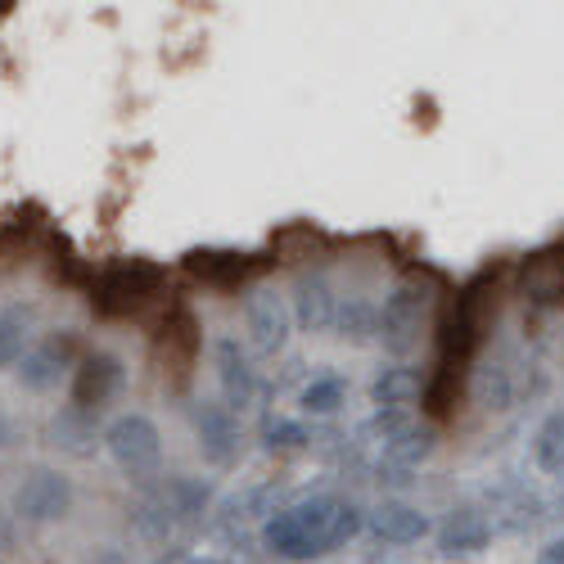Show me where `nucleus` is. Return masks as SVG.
<instances>
[{
    "mask_svg": "<svg viewBox=\"0 0 564 564\" xmlns=\"http://www.w3.org/2000/svg\"><path fill=\"white\" fill-rule=\"evenodd\" d=\"M23 339H28L23 312H6V316H0V366L23 361Z\"/></svg>",
    "mask_w": 564,
    "mask_h": 564,
    "instance_id": "obj_23",
    "label": "nucleus"
},
{
    "mask_svg": "<svg viewBox=\"0 0 564 564\" xmlns=\"http://www.w3.org/2000/svg\"><path fill=\"white\" fill-rule=\"evenodd\" d=\"M51 438H55V447H64V452H73V456H82V452H90V443H96V425L86 420V411H64V415H55V425H51Z\"/></svg>",
    "mask_w": 564,
    "mask_h": 564,
    "instance_id": "obj_18",
    "label": "nucleus"
},
{
    "mask_svg": "<svg viewBox=\"0 0 564 564\" xmlns=\"http://www.w3.org/2000/svg\"><path fill=\"white\" fill-rule=\"evenodd\" d=\"M484 542H488V524H484V514H475V510H456L452 520L443 524V551L447 555L484 551Z\"/></svg>",
    "mask_w": 564,
    "mask_h": 564,
    "instance_id": "obj_14",
    "label": "nucleus"
},
{
    "mask_svg": "<svg viewBox=\"0 0 564 564\" xmlns=\"http://www.w3.org/2000/svg\"><path fill=\"white\" fill-rule=\"evenodd\" d=\"M249 312V335H253V348L258 352H280L290 339V325H294V312H290V299L285 294H275L271 285H258L245 303Z\"/></svg>",
    "mask_w": 564,
    "mask_h": 564,
    "instance_id": "obj_6",
    "label": "nucleus"
},
{
    "mask_svg": "<svg viewBox=\"0 0 564 564\" xmlns=\"http://www.w3.org/2000/svg\"><path fill=\"white\" fill-rule=\"evenodd\" d=\"M533 460H538V469H546V475H560L564 469V411H551L542 420V430L533 438Z\"/></svg>",
    "mask_w": 564,
    "mask_h": 564,
    "instance_id": "obj_16",
    "label": "nucleus"
},
{
    "mask_svg": "<svg viewBox=\"0 0 564 564\" xmlns=\"http://www.w3.org/2000/svg\"><path fill=\"white\" fill-rule=\"evenodd\" d=\"M339 406H344V380H335V375L303 389V411H312V415H335Z\"/></svg>",
    "mask_w": 564,
    "mask_h": 564,
    "instance_id": "obj_22",
    "label": "nucleus"
},
{
    "mask_svg": "<svg viewBox=\"0 0 564 564\" xmlns=\"http://www.w3.org/2000/svg\"><path fill=\"white\" fill-rule=\"evenodd\" d=\"M118 384H122V361L109 352H90L73 375V406L96 411L118 393Z\"/></svg>",
    "mask_w": 564,
    "mask_h": 564,
    "instance_id": "obj_7",
    "label": "nucleus"
},
{
    "mask_svg": "<svg viewBox=\"0 0 564 564\" xmlns=\"http://www.w3.org/2000/svg\"><path fill=\"white\" fill-rule=\"evenodd\" d=\"M185 267H191L195 275H204V280H217V285H235L249 267H253V258H245V253H221V249H204V253H191L185 258Z\"/></svg>",
    "mask_w": 564,
    "mask_h": 564,
    "instance_id": "obj_15",
    "label": "nucleus"
},
{
    "mask_svg": "<svg viewBox=\"0 0 564 564\" xmlns=\"http://www.w3.org/2000/svg\"><path fill=\"white\" fill-rule=\"evenodd\" d=\"M420 393V375L415 370H406V366H393V370H384L380 380L370 384V398H375V406H402V402H411Z\"/></svg>",
    "mask_w": 564,
    "mask_h": 564,
    "instance_id": "obj_19",
    "label": "nucleus"
},
{
    "mask_svg": "<svg viewBox=\"0 0 564 564\" xmlns=\"http://www.w3.org/2000/svg\"><path fill=\"white\" fill-rule=\"evenodd\" d=\"M307 443V434H303V425H271V434H267V447L275 452H290V447H303Z\"/></svg>",
    "mask_w": 564,
    "mask_h": 564,
    "instance_id": "obj_24",
    "label": "nucleus"
},
{
    "mask_svg": "<svg viewBox=\"0 0 564 564\" xmlns=\"http://www.w3.org/2000/svg\"><path fill=\"white\" fill-rule=\"evenodd\" d=\"M438 447V434L430 425H406L398 430L389 443H384V465L398 469V475H406V469H420Z\"/></svg>",
    "mask_w": 564,
    "mask_h": 564,
    "instance_id": "obj_9",
    "label": "nucleus"
},
{
    "mask_svg": "<svg viewBox=\"0 0 564 564\" xmlns=\"http://www.w3.org/2000/svg\"><path fill=\"white\" fill-rule=\"evenodd\" d=\"M217 370H221V393L230 406H249L253 398V370L249 357L240 352L235 339H217Z\"/></svg>",
    "mask_w": 564,
    "mask_h": 564,
    "instance_id": "obj_12",
    "label": "nucleus"
},
{
    "mask_svg": "<svg viewBox=\"0 0 564 564\" xmlns=\"http://www.w3.org/2000/svg\"><path fill=\"white\" fill-rule=\"evenodd\" d=\"M430 290L420 285V280H402V285H393V294L384 299V312H380V339L389 352H411L420 344V335H425L430 325Z\"/></svg>",
    "mask_w": 564,
    "mask_h": 564,
    "instance_id": "obj_3",
    "label": "nucleus"
},
{
    "mask_svg": "<svg viewBox=\"0 0 564 564\" xmlns=\"http://www.w3.org/2000/svg\"><path fill=\"white\" fill-rule=\"evenodd\" d=\"M10 443V425H6V415H0V447Z\"/></svg>",
    "mask_w": 564,
    "mask_h": 564,
    "instance_id": "obj_26",
    "label": "nucleus"
},
{
    "mask_svg": "<svg viewBox=\"0 0 564 564\" xmlns=\"http://www.w3.org/2000/svg\"><path fill=\"white\" fill-rule=\"evenodd\" d=\"M339 514V501L330 497H312L303 506H290L267 520L262 529V542L285 555V560H312V555H325V538H330V524Z\"/></svg>",
    "mask_w": 564,
    "mask_h": 564,
    "instance_id": "obj_1",
    "label": "nucleus"
},
{
    "mask_svg": "<svg viewBox=\"0 0 564 564\" xmlns=\"http://www.w3.org/2000/svg\"><path fill=\"white\" fill-rule=\"evenodd\" d=\"M475 402L484 411H510L514 402V380H510V370L506 366H484L475 375Z\"/></svg>",
    "mask_w": 564,
    "mask_h": 564,
    "instance_id": "obj_17",
    "label": "nucleus"
},
{
    "mask_svg": "<svg viewBox=\"0 0 564 564\" xmlns=\"http://www.w3.org/2000/svg\"><path fill=\"white\" fill-rule=\"evenodd\" d=\"M68 344H73V339H64V344H45V348L23 352V361H19V384H23V389H32V393L55 389V384H59V375H64Z\"/></svg>",
    "mask_w": 564,
    "mask_h": 564,
    "instance_id": "obj_11",
    "label": "nucleus"
},
{
    "mask_svg": "<svg viewBox=\"0 0 564 564\" xmlns=\"http://www.w3.org/2000/svg\"><path fill=\"white\" fill-rule=\"evenodd\" d=\"M235 438H240V430H235L230 406H204L199 411V452H204V460L226 465L235 456Z\"/></svg>",
    "mask_w": 564,
    "mask_h": 564,
    "instance_id": "obj_10",
    "label": "nucleus"
},
{
    "mask_svg": "<svg viewBox=\"0 0 564 564\" xmlns=\"http://www.w3.org/2000/svg\"><path fill=\"white\" fill-rule=\"evenodd\" d=\"M68 506H73V484L59 475V469H32L23 479V488L14 492V510L32 524L64 520Z\"/></svg>",
    "mask_w": 564,
    "mask_h": 564,
    "instance_id": "obj_5",
    "label": "nucleus"
},
{
    "mask_svg": "<svg viewBox=\"0 0 564 564\" xmlns=\"http://www.w3.org/2000/svg\"><path fill=\"white\" fill-rule=\"evenodd\" d=\"M370 529H375V538H380V542L411 546V542H420L430 533V520L420 510H411V506H380V510H375V520H370Z\"/></svg>",
    "mask_w": 564,
    "mask_h": 564,
    "instance_id": "obj_13",
    "label": "nucleus"
},
{
    "mask_svg": "<svg viewBox=\"0 0 564 564\" xmlns=\"http://www.w3.org/2000/svg\"><path fill=\"white\" fill-rule=\"evenodd\" d=\"M538 564H564V538H551V542L538 551Z\"/></svg>",
    "mask_w": 564,
    "mask_h": 564,
    "instance_id": "obj_25",
    "label": "nucleus"
},
{
    "mask_svg": "<svg viewBox=\"0 0 564 564\" xmlns=\"http://www.w3.org/2000/svg\"><path fill=\"white\" fill-rule=\"evenodd\" d=\"M195 564H221V560H195Z\"/></svg>",
    "mask_w": 564,
    "mask_h": 564,
    "instance_id": "obj_27",
    "label": "nucleus"
},
{
    "mask_svg": "<svg viewBox=\"0 0 564 564\" xmlns=\"http://www.w3.org/2000/svg\"><path fill=\"white\" fill-rule=\"evenodd\" d=\"M163 285V267L135 258V262H109L96 275V290H90V303H96L105 316H127L135 312L145 299H154Z\"/></svg>",
    "mask_w": 564,
    "mask_h": 564,
    "instance_id": "obj_2",
    "label": "nucleus"
},
{
    "mask_svg": "<svg viewBox=\"0 0 564 564\" xmlns=\"http://www.w3.org/2000/svg\"><path fill=\"white\" fill-rule=\"evenodd\" d=\"M524 290H529L533 303H560V299H564V267H560V262L551 267L546 258L529 262V271H524Z\"/></svg>",
    "mask_w": 564,
    "mask_h": 564,
    "instance_id": "obj_20",
    "label": "nucleus"
},
{
    "mask_svg": "<svg viewBox=\"0 0 564 564\" xmlns=\"http://www.w3.org/2000/svg\"><path fill=\"white\" fill-rule=\"evenodd\" d=\"M105 447H109V456H113L122 469H154L159 456H163V438H159V430H154V420L140 415V411L113 420L109 434H105Z\"/></svg>",
    "mask_w": 564,
    "mask_h": 564,
    "instance_id": "obj_4",
    "label": "nucleus"
},
{
    "mask_svg": "<svg viewBox=\"0 0 564 564\" xmlns=\"http://www.w3.org/2000/svg\"><path fill=\"white\" fill-rule=\"evenodd\" d=\"M339 303H335V290L325 275H299L294 280V321L303 325V330H325V325L335 321Z\"/></svg>",
    "mask_w": 564,
    "mask_h": 564,
    "instance_id": "obj_8",
    "label": "nucleus"
},
{
    "mask_svg": "<svg viewBox=\"0 0 564 564\" xmlns=\"http://www.w3.org/2000/svg\"><path fill=\"white\" fill-rule=\"evenodd\" d=\"M339 330H344V339H352V344H366L370 335H380V316L370 312V303L366 299H348V303H339Z\"/></svg>",
    "mask_w": 564,
    "mask_h": 564,
    "instance_id": "obj_21",
    "label": "nucleus"
}]
</instances>
